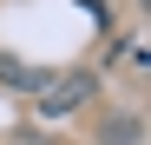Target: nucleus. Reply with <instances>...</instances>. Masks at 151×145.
<instances>
[{
    "mask_svg": "<svg viewBox=\"0 0 151 145\" xmlns=\"http://www.w3.org/2000/svg\"><path fill=\"white\" fill-rule=\"evenodd\" d=\"M86 99H92V72H59V79H46V86H40V99H33V106H40L46 119H66V112H79Z\"/></svg>",
    "mask_w": 151,
    "mask_h": 145,
    "instance_id": "1",
    "label": "nucleus"
}]
</instances>
